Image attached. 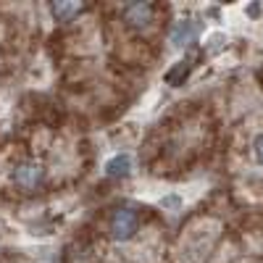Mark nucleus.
I'll list each match as a JSON object with an SVG mask.
<instances>
[{"label": "nucleus", "mask_w": 263, "mask_h": 263, "mask_svg": "<svg viewBox=\"0 0 263 263\" xmlns=\"http://www.w3.org/2000/svg\"><path fill=\"white\" fill-rule=\"evenodd\" d=\"M108 229H111L114 239H129V237H135L137 229H140V216L132 208H119L111 216V227Z\"/></svg>", "instance_id": "1"}, {"label": "nucleus", "mask_w": 263, "mask_h": 263, "mask_svg": "<svg viewBox=\"0 0 263 263\" xmlns=\"http://www.w3.org/2000/svg\"><path fill=\"white\" fill-rule=\"evenodd\" d=\"M124 21L132 29H145L153 21V3H129L124 8Z\"/></svg>", "instance_id": "2"}, {"label": "nucleus", "mask_w": 263, "mask_h": 263, "mask_svg": "<svg viewBox=\"0 0 263 263\" xmlns=\"http://www.w3.org/2000/svg\"><path fill=\"white\" fill-rule=\"evenodd\" d=\"M13 179L18 187H24V190H34L40 182H42V168L37 163H21L13 174Z\"/></svg>", "instance_id": "3"}, {"label": "nucleus", "mask_w": 263, "mask_h": 263, "mask_svg": "<svg viewBox=\"0 0 263 263\" xmlns=\"http://www.w3.org/2000/svg\"><path fill=\"white\" fill-rule=\"evenodd\" d=\"M79 11H82V3H74V0H66V3H55V6H53V13H55L58 21H69V18H74Z\"/></svg>", "instance_id": "4"}, {"label": "nucleus", "mask_w": 263, "mask_h": 263, "mask_svg": "<svg viewBox=\"0 0 263 263\" xmlns=\"http://www.w3.org/2000/svg\"><path fill=\"white\" fill-rule=\"evenodd\" d=\"M129 168H132V158L129 156H116L111 163H108V174H111V177H126Z\"/></svg>", "instance_id": "5"}, {"label": "nucleus", "mask_w": 263, "mask_h": 263, "mask_svg": "<svg viewBox=\"0 0 263 263\" xmlns=\"http://www.w3.org/2000/svg\"><path fill=\"white\" fill-rule=\"evenodd\" d=\"M177 45H182V42H187V40H192V27L190 24H179V29L174 32V37H171Z\"/></svg>", "instance_id": "6"}, {"label": "nucleus", "mask_w": 263, "mask_h": 263, "mask_svg": "<svg viewBox=\"0 0 263 263\" xmlns=\"http://www.w3.org/2000/svg\"><path fill=\"white\" fill-rule=\"evenodd\" d=\"M255 158H258V163L263 166V135L255 140Z\"/></svg>", "instance_id": "7"}]
</instances>
